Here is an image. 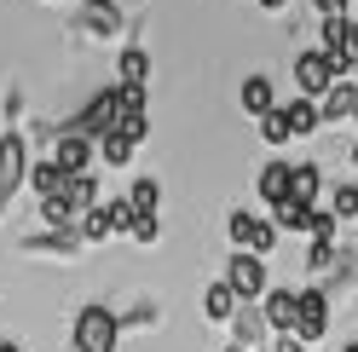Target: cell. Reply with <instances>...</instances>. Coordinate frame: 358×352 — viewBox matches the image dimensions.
I'll return each mask as SVG.
<instances>
[{"label": "cell", "instance_id": "obj_11", "mask_svg": "<svg viewBox=\"0 0 358 352\" xmlns=\"http://www.w3.org/2000/svg\"><path fill=\"white\" fill-rule=\"evenodd\" d=\"M318 116H324V122H347V116H358V81H335L329 98L318 104Z\"/></svg>", "mask_w": 358, "mask_h": 352}, {"label": "cell", "instance_id": "obj_14", "mask_svg": "<svg viewBox=\"0 0 358 352\" xmlns=\"http://www.w3.org/2000/svg\"><path fill=\"white\" fill-rule=\"evenodd\" d=\"M231 312H237L231 283H208V289H203V318H208V323H226Z\"/></svg>", "mask_w": 358, "mask_h": 352}, {"label": "cell", "instance_id": "obj_35", "mask_svg": "<svg viewBox=\"0 0 358 352\" xmlns=\"http://www.w3.org/2000/svg\"><path fill=\"white\" fill-rule=\"evenodd\" d=\"M341 352H358V341H347V346H341Z\"/></svg>", "mask_w": 358, "mask_h": 352}, {"label": "cell", "instance_id": "obj_18", "mask_svg": "<svg viewBox=\"0 0 358 352\" xmlns=\"http://www.w3.org/2000/svg\"><path fill=\"white\" fill-rule=\"evenodd\" d=\"M283 116H289V133H318V127H324V116H318V104H312V98L283 104Z\"/></svg>", "mask_w": 358, "mask_h": 352}, {"label": "cell", "instance_id": "obj_3", "mask_svg": "<svg viewBox=\"0 0 358 352\" xmlns=\"http://www.w3.org/2000/svg\"><path fill=\"white\" fill-rule=\"evenodd\" d=\"M226 283L237 300H266L272 295V277H266V260L260 254H231L226 260Z\"/></svg>", "mask_w": 358, "mask_h": 352}, {"label": "cell", "instance_id": "obj_27", "mask_svg": "<svg viewBox=\"0 0 358 352\" xmlns=\"http://www.w3.org/2000/svg\"><path fill=\"white\" fill-rule=\"evenodd\" d=\"M260 329H272V323H266V312H243V318H237V346L249 352V346L260 341Z\"/></svg>", "mask_w": 358, "mask_h": 352}, {"label": "cell", "instance_id": "obj_24", "mask_svg": "<svg viewBox=\"0 0 358 352\" xmlns=\"http://www.w3.org/2000/svg\"><path fill=\"white\" fill-rule=\"evenodd\" d=\"M272 226H278V231H306V226H312V208L283 203V208H272Z\"/></svg>", "mask_w": 358, "mask_h": 352}, {"label": "cell", "instance_id": "obj_20", "mask_svg": "<svg viewBox=\"0 0 358 352\" xmlns=\"http://www.w3.org/2000/svg\"><path fill=\"white\" fill-rule=\"evenodd\" d=\"M335 226H341V219H335L329 208H312V226H306L312 249H335Z\"/></svg>", "mask_w": 358, "mask_h": 352}, {"label": "cell", "instance_id": "obj_25", "mask_svg": "<svg viewBox=\"0 0 358 352\" xmlns=\"http://www.w3.org/2000/svg\"><path fill=\"white\" fill-rule=\"evenodd\" d=\"M81 237H87V243H104V237H110V214H104V203L81 214Z\"/></svg>", "mask_w": 358, "mask_h": 352}, {"label": "cell", "instance_id": "obj_36", "mask_svg": "<svg viewBox=\"0 0 358 352\" xmlns=\"http://www.w3.org/2000/svg\"><path fill=\"white\" fill-rule=\"evenodd\" d=\"M226 352H243V346H226Z\"/></svg>", "mask_w": 358, "mask_h": 352}, {"label": "cell", "instance_id": "obj_9", "mask_svg": "<svg viewBox=\"0 0 358 352\" xmlns=\"http://www.w3.org/2000/svg\"><path fill=\"white\" fill-rule=\"evenodd\" d=\"M260 312H266V323H272L278 335H295V323H301V289H272Z\"/></svg>", "mask_w": 358, "mask_h": 352}, {"label": "cell", "instance_id": "obj_21", "mask_svg": "<svg viewBox=\"0 0 358 352\" xmlns=\"http://www.w3.org/2000/svg\"><path fill=\"white\" fill-rule=\"evenodd\" d=\"M127 203H133V214H156L162 208V179H139L127 191Z\"/></svg>", "mask_w": 358, "mask_h": 352}, {"label": "cell", "instance_id": "obj_34", "mask_svg": "<svg viewBox=\"0 0 358 352\" xmlns=\"http://www.w3.org/2000/svg\"><path fill=\"white\" fill-rule=\"evenodd\" d=\"M347 156H352V168H358V139H352V150H347Z\"/></svg>", "mask_w": 358, "mask_h": 352}, {"label": "cell", "instance_id": "obj_23", "mask_svg": "<svg viewBox=\"0 0 358 352\" xmlns=\"http://www.w3.org/2000/svg\"><path fill=\"white\" fill-rule=\"evenodd\" d=\"M347 35H352V17H324V52L329 58L347 52Z\"/></svg>", "mask_w": 358, "mask_h": 352}, {"label": "cell", "instance_id": "obj_32", "mask_svg": "<svg viewBox=\"0 0 358 352\" xmlns=\"http://www.w3.org/2000/svg\"><path fill=\"white\" fill-rule=\"evenodd\" d=\"M255 6H260V12H283L289 0H255Z\"/></svg>", "mask_w": 358, "mask_h": 352}, {"label": "cell", "instance_id": "obj_17", "mask_svg": "<svg viewBox=\"0 0 358 352\" xmlns=\"http://www.w3.org/2000/svg\"><path fill=\"white\" fill-rule=\"evenodd\" d=\"M64 203H70L76 214L99 208V185H93V173H70V185H64Z\"/></svg>", "mask_w": 358, "mask_h": 352}, {"label": "cell", "instance_id": "obj_7", "mask_svg": "<svg viewBox=\"0 0 358 352\" xmlns=\"http://www.w3.org/2000/svg\"><path fill=\"white\" fill-rule=\"evenodd\" d=\"M76 29H81V35H99V41H116V29H122V6H116V0H87L81 17H76Z\"/></svg>", "mask_w": 358, "mask_h": 352}, {"label": "cell", "instance_id": "obj_1", "mask_svg": "<svg viewBox=\"0 0 358 352\" xmlns=\"http://www.w3.org/2000/svg\"><path fill=\"white\" fill-rule=\"evenodd\" d=\"M70 346L76 352H116L122 346V318L110 306H81L70 323Z\"/></svg>", "mask_w": 358, "mask_h": 352}, {"label": "cell", "instance_id": "obj_33", "mask_svg": "<svg viewBox=\"0 0 358 352\" xmlns=\"http://www.w3.org/2000/svg\"><path fill=\"white\" fill-rule=\"evenodd\" d=\"M0 352H24V341H0Z\"/></svg>", "mask_w": 358, "mask_h": 352}, {"label": "cell", "instance_id": "obj_22", "mask_svg": "<svg viewBox=\"0 0 358 352\" xmlns=\"http://www.w3.org/2000/svg\"><path fill=\"white\" fill-rule=\"evenodd\" d=\"M133 150H139V145H127L122 133H104V139H99V162H110V168H127V162H133Z\"/></svg>", "mask_w": 358, "mask_h": 352}, {"label": "cell", "instance_id": "obj_12", "mask_svg": "<svg viewBox=\"0 0 358 352\" xmlns=\"http://www.w3.org/2000/svg\"><path fill=\"white\" fill-rule=\"evenodd\" d=\"M237 98H243V116H255V122H260V116H272V110H278V104H272V81H266V75H249V81H243V93H237Z\"/></svg>", "mask_w": 358, "mask_h": 352}, {"label": "cell", "instance_id": "obj_5", "mask_svg": "<svg viewBox=\"0 0 358 352\" xmlns=\"http://www.w3.org/2000/svg\"><path fill=\"white\" fill-rule=\"evenodd\" d=\"M24 173H29V150H24V133L12 127V133L0 139V208H6L12 196H17V185H24Z\"/></svg>", "mask_w": 358, "mask_h": 352}, {"label": "cell", "instance_id": "obj_6", "mask_svg": "<svg viewBox=\"0 0 358 352\" xmlns=\"http://www.w3.org/2000/svg\"><path fill=\"white\" fill-rule=\"evenodd\" d=\"M329 335V295L324 289H301V323H295V341H324Z\"/></svg>", "mask_w": 358, "mask_h": 352}, {"label": "cell", "instance_id": "obj_13", "mask_svg": "<svg viewBox=\"0 0 358 352\" xmlns=\"http://www.w3.org/2000/svg\"><path fill=\"white\" fill-rule=\"evenodd\" d=\"M318 196H324V168L318 162H295V203L318 208Z\"/></svg>", "mask_w": 358, "mask_h": 352}, {"label": "cell", "instance_id": "obj_31", "mask_svg": "<svg viewBox=\"0 0 358 352\" xmlns=\"http://www.w3.org/2000/svg\"><path fill=\"white\" fill-rule=\"evenodd\" d=\"M272 352H306V346H301L295 335H278V341H272Z\"/></svg>", "mask_w": 358, "mask_h": 352}, {"label": "cell", "instance_id": "obj_28", "mask_svg": "<svg viewBox=\"0 0 358 352\" xmlns=\"http://www.w3.org/2000/svg\"><path fill=\"white\" fill-rule=\"evenodd\" d=\"M41 214H47V226H58V231H70L76 219H81V214H76L70 203H64V196H52V203H41Z\"/></svg>", "mask_w": 358, "mask_h": 352}, {"label": "cell", "instance_id": "obj_4", "mask_svg": "<svg viewBox=\"0 0 358 352\" xmlns=\"http://www.w3.org/2000/svg\"><path fill=\"white\" fill-rule=\"evenodd\" d=\"M226 231H231L237 254H260V260H266V254L278 249V226H272V219H255V214H243V208L226 219Z\"/></svg>", "mask_w": 358, "mask_h": 352}, {"label": "cell", "instance_id": "obj_19", "mask_svg": "<svg viewBox=\"0 0 358 352\" xmlns=\"http://www.w3.org/2000/svg\"><path fill=\"white\" fill-rule=\"evenodd\" d=\"M329 214L335 219H358V179H341L329 191Z\"/></svg>", "mask_w": 358, "mask_h": 352}, {"label": "cell", "instance_id": "obj_10", "mask_svg": "<svg viewBox=\"0 0 358 352\" xmlns=\"http://www.w3.org/2000/svg\"><path fill=\"white\" fill-rule=\"evenodd\" d=\"M93 139H81V133H58V145H52V162L64 168V173H87V156H93Z\"/></svg>", "mask_w": 358, "mask_h": 352}, {"label": "cell", "instance_id": "obj_30", "mask_svg": "<svg viewBox=\"0 0 358 352\" xmlns=\"http://www.w3.org/2000/svg\"><path fill=\"white\" fill-rule=\"evenodd\" d=\"M312 6H318V17H347L352 0H312Z\"/></svg>", "mask_w": 358, "mask_h": 352}, {"label": "cell", "instance_id": "obj_15", "mask_svg": "<svg viewBox=\"0 0 358 352\" xmlns=\"http://www.w3.org/2000/svg\"><path fill=\"white\" fill-rule=\"evenodd\" d=\"M29 185H35V196H41V203H52V196H64V185H70V173H64L58 162H41V168L29 173Z\"/></svg>", "mask_w": 358, "mask_h": 352}, {"label": "cell", "instance_id": "obj_2", "mask_svg": "<svg viewBox=\"0 0 358 352\" xmlns=\"http://www.w3.org/2000/svg\"><path fill=\"white\" fill-rule=\"evenodd\" d=\"M335 81H341V70H335V58H329L324 47H318V52H301V58H295V87H301V98L324 104Z\"/></svg>", "mask_w": 358, "mask_h": 352}, {"label": "cell", "instance_id": "obj_26", "mask_svg": "<svg viewBox=\"0 0 358 352\" xmlns=\"http://www.w3.org/2000/svg\"><path fill=\"white\" fill-rule=\"evenodd\" d=\"M260 139H266V145H283V139H295V133H289V116H283V104L272 110V116H260Z\"/></svg>", "mask_w": 358, "mask_h": 352}, {"label": "cell", "instance_id": "obj_29", "mask_svg": "<svg viewBox=\"0 0 358 352\" xmlns=\"http://www.w3.org/2000/svg\"><path fill=\"white\" fill-rule=\"evenodd\" d=\"M156 237H162V214H139V219H133V243H156Z\"/></svg>", "mask_w": 358, "mask_h": 352}, {"label": "cell", "instance_id": "obj_16", "mask_svg": "<svg viewBox=\"0 0 358 352\" xmlns=\"http://www.w3.org/2000/svg\"><path fill=\"white\" fill-rule=\"evenodd\" d=\"M116 70H122L116 87H145V75H150V52H145V47H122V64H116Z\"/></svg>", "mask_w": 358, "mask_h": 352}, {"label": "cell", "instance_id": "obj_8", "mask_svg": "<svg viewBox=\"0 0 358 352\" xmlns=\"http://www.w3.org/2000/svg\"><path fill=\"white\" fill-rule=\"evenodd\" d=\"M255 191H260L272 208L295 203V162H266V168H260V179H255Z\"/></svg>", "mask_w": 358, "mask_h": 352}]
</instances>
